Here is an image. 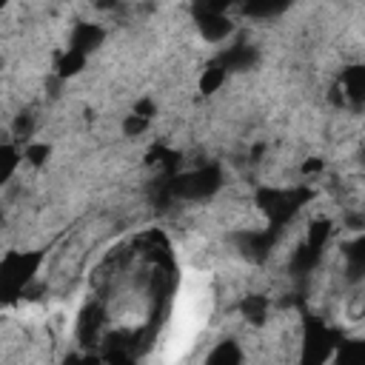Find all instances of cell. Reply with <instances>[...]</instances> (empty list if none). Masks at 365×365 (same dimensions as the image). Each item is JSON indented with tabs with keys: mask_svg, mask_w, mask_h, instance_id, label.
Instances as JSON below:
<instances>
[{
	"mask_svg": "<svg viewBox=\"0 0 365 365\" xmlns=\"http://www.w3.org/2000/svg\"><path fill=\"white\" fill-rule=\"evenodd\" d=\"M43 251H14L0 262V302H14L34 279Z\"/></svg>",
	"mask_w": 365,
	"mask_h": 365,
	"instance_id": "obj_1",
	"label": "cell"
},
{
	"mask_svg": "<svg viewBox=\"0 0 365 365\" xmlns=\"http://www.w3.org/2000/svg\"><path fill=\"white\" fill-rule=\"evenodd\" d=\"M222 177L217 165H202L194 171H185L180 177H174L171 182H165L163 197L165 200H205L220 188Z\"/></svg>",
	"mask_w": 365,
	"mask_h": 365,
	"instance_id": "obj_2",
	"label": "cell"
},
{
	"mask_svg": "<svg viewBox=\"0 0 365 365\" xmlns=\"http://www.w3.org/2000/svg\"><path fill=\"white\" fill-rule=\"evenodd\" d=\"M308 200H311L308 188H259L257 191V205L265 211V217L277 228H282Z\"/></svg>",
	"mask_w": 365,
	"mask_h": 365,
	"instance_id": "obj_3",
	"label": "cell"
},
{
	"mask_svg": "<svg viewBox=\"0 0 365 365\" xmlns=\"http://www.w3.org/2000/svg\"><path fill=\"white\" fill-rule=\"evenodd\" d=\"M334 345H336V334L328 325H322L319 319L305 322V354H302L305 362H322Z\"/></svg>",
	"mask_w": 365,
	"mask_h": 365,
	"instance_id": "obj_4",
	"label": "cell"
},
{
	"mask_svg": "<svg viewBox=\"0 0 365 365\" xmlns=\"http://www.w3.org/2000/svg\"><path fill=\"white\" fill-rule=\"evenodd\" d=\"M103 43V29L94 26V23H77L71 29V40H68V48L71 51H80L88 57V51H94L97 46Z\"/></svg>",
	"mask_w": 365,
	"mask_h": 365,
	"instance_id": "obj_5",
	"label": "cell"
},
{
	"mask_svg": "<svg viewBox=\"0 0 365 365\" xmlns=\"http://www.w3.org/2000/svg\"><path fill=\"white\" fill-rule=\"evenodd\" d=\"M342 100H348L351 106H362L365 100V68L362 66H351L342 71Z\"/></svg>",
	"mask_w": 365,
	"mask_h": 365,
	"instance_id": "obj_6",
	"label": "cell"
},
{
	"mask_svg": "<svg viewBox=\"0 0 365 365\" xmlns=\"http://www.w3.org/2000/svg\"><path fill=\"white\" fill-rule=\"evenodd\" d=\"M257 63V48L248 46V43H240V46H231L222 57H220V66L225 71H245Z\"/></svg>",
	"mask_w": 365,
	"mask_h": 365,
	"instance_id": "obj_7",
	"label": "cell"
},
{
	"mask_svg": "<svg viewBox=\"0 0 365 365\" xmlns=\"http://www.w3.org/2000/svg\"><path fill=\"white\" fill-rule=\"evenodd\" d=\"M194 17H197V26H200L202 37L211 40V43H220V40L228 37L231 29H234L225 14H194Z\"/></svg>",
	"mask_w": 365,
	"mask_h": 365,
	"instance_id": "obj_8",
	"label": "cell"
},
{
	"mask_svg": "<svg viewBox=\"0 0 365 365\" xmlns=\"http://www.w3.org/2000/svg\"><path fill=\"white\" fill-rule=\"evenodd\" d=\"M242 3V14L245 17H274L282 14L294 0H240Z\"/></svg>",
	"mask_w": 365,
	"mask_h": 365,
	"instance_id": "obj_9",
	"label": "cell"
},
{
	"mask_svg": "<svg viewBox=\"0 0 365 365\" xmlns=\"http://www.w3.org/2000/svg\"><path fill=\"white\" fill-rule=\"evenodd\" d=\"M225 68L220 66V60L217 63H211L208 68H205V74H202V80H200V88L205 91V94H211V91H217L220 86H222V80H225Z\"/></svg>",
	"mask_w": 365,
	"mask_h": 365,
	"instance_id": "obj_10",
	"label": "cell"
},
{
	"mask_svg": "<svg viewBox=\"0 0 365 365\" xmlns=\"http://www.w3.org/2000/svg\"><path fill=\"white\" fill-rule=\"evenodd\" d=\"M265 311H268L265 297L251 294V297H245V299H242V314H245L251 322H262V319H265Z\"/></svg>",
	"mask_w": 365,
	"mask_h": 365,
	"instance_id": "obj_11",
	"label": "cell"
},
{
	"mask_svg": "<svg viewBox=\"0 0 365 365\" xmlns=\"http://www.w3.org/2000/svg\"><path fill=\"white\" fill-rule=\"evenodd\" d=\"M240 0H194V14H225Z\"/></svg>",
	"mask_w": 365,
	"mask_h": 365,
	"instance_id": "obj_12",
	"label": "cell"
},
{
	"mask_svg": "<svg viewBox=\"0 0 365 365\" xmlns=\"http://www.w3.org/2000/svg\"><path fill=\"white\" fill-rule=\"evenodd\" d=\"M17 168V151L11 145H0V185L14 174Z\"/></svg>",
	"mask_w": 365,
	"mask_h": 365,
	"instance_id": "obj_13",
	"label": "cell"
},
{
	"mask_svg": "<svg viewBox=\"0 0 365 365\" xmlns=\"http://www.w3.org/2000/svg\"><path fill=\"white\" fill-rule=\"evenodd\" d=\"M86 66V54H80V51H66V57L60 60V77H71V74H77L80 68Z\"/></svg>",
	"mask_w": 365,
	"mask_h": 365,
	"instance_id": "obj_14",
	"label": "cell"
},
{
	"mask_svg": "<svg viewBox=\"0 0 365 365\" xmlns=\"http://www.w3.org/2000/svg\"><path fill=\"white\" fill-rule=\"evenodd\" d=\"M362 359H365V345L362 342H345L339 348V362L342 365H356Z\"/></svg>",
	"mask_w": 365,
	"mask_h": 365,
	"instance_id": "obj_15",
	"label": "cell"
},
{
	"mask_svg": "<svg viewBox=\"0 0 365 365\" xmlns=\"http://www.w3.org/2000/svg\"><path fill=\"white\" fill-rule=\"evenodd\" d=\"M242 354L237 351L234 342H220V348L214 354H208V362H240Z\"/></svg>",
	"mask_w": 365,
	"mask_h": 365,
	"instance_id": "obj_16",
	"label": "cell"
},
{
	"mask_svg": "<svg viewBox=\"0 0 365 365\" xmlns=\"http://www.w3.org/2000/svg\"><path fill=\"white\" fill-rule=\"evenodd\" d=\"M46 157H48V145H46V143H40V145H29V148H26V160H29L31 165L46 163Z\"/></svg>",
	"mask_w": 365,
	"mask_h": 365,
	"instance_id": "obj_17",
	"label": "cell"
},
{
	"mask_svg": "<svg viewBox=\"0 0 365 365\" xmlns=\"http://www.w3.org/2000/svg\"><path fill=\"white\" fill-rule=\"evenodd\" d=\"M145 125H148V120H145V117L128 114V120H125V134H140V131H145Z\"/></svg>",
	"mask_w": 365,
	"mask_h": 365,
	"instance_id": "obj_18",
	"label": "cell"
},
{
	"mask_svg": "<svg viewBox=\"0 0 365 365\" xmlns=\"http://www.w3.org/2000/svg\"><path fill=\"white\" fill-rule=\"evenodd\" d=\"M0 6H6V0H0Z\"/></svg>",
	"mask_w": 365,
	"mask_h": 365,
	"instance_id": "obj_19",
	"label": "cell"
}]
</instances>
